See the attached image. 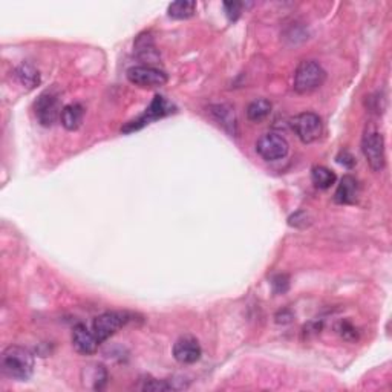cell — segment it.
Listing matches in <instances>:
<instances>
[{"instance_id": "6da1fadb", "label": "cell", "mask_w": 392, "mask_h": 392, "mask_svg": "<svg viewBox=\"0 0 392 392\" xmlns=\"http://www.w3.org/2000/svg\"><path fill=\"white\" fill-rule=\"evenodd\" d=\"M0 368L8 379L26 381L31 379L34 372V355L23 346L11 345L2 353Z\"/></svg>"}, {"instance_id": "7a4b0ae2", "label": "cell", "mask_w": 392, "mask_h": 392, "mask_svg": "<svg viewBox=\"0 0 392 392\" xmlns=\"http://www.w3.org/2000/svg\"><path fill=\"white\" fill-rule=\"evenodd\" d=\"M326 78L325 69L314 60L300 61L294 73V91L298 94H310L324 85Z\"/></svg>"}, {"instance_id": "3957f363", "label": "cell", "mask_w": 392, "mask_h": 392, "mask_svg": "<svg viewBox=\"0 0 392 392\" xmlns=\"http://www.w3.org/2000/svg\"><path fill=\"white\" fill-rule=\"evenodd\" d=\"M362 152L372 171L380 172L385 169V140H383V135L376 128L369 126L365 130L362 138Z\"/></svg>"}, {"instance_id": "277c9868", "label": "cell", "mask_w": 392, "mask_h": 392, "mask_svg": "<svg viewBox=\"0 0 392 392\" xmlns=\"http://www.w3.org/2000/svg\"><path fill=\"white\" fill-rule=\"evenodd\" d=\"M130 320L132 316L129 313H124V311H108V313H103L94 320L92 331L98 338V342L102 343L108 341V338L117 333L120 328L129 324Z\"/></svg>"}, {"instance_id": "5b68a950", "label": "cell", "mask_w": 392, "mask_h": 392, "mask_svg": "<svg viewBox=\"0 0 392 392\" xmlns=\"http://www.w3.org/2000/svg\"><path fill=\"white\" fill-rule=\"evenodd\" d=\"M291 128L296 132L298 138L310 145L322 135V120L313 112H302L291 120Z\"/></svg>"}, {"instance_id": "8992f818", "label": "cell", "mask_w": 392, "mask_h": 392, "mask_svg": "<svg viewBox=\"0 0 392 392\" xmlns=\"http://www.w3.org/2000/svg\"><path fill=\"white\" fill-rule=\"evenodd\" d=\"M128 80L138 87L145 89H154V87H161L167 83V74L164 71L154 68V66H132L128 69Z\"/></svg>"}, {"instance_id": "52a82bcc", "label": "cell", "mask_w": 392, "mask_h": 392, "mask_svg": "<svg viewBox=\"0 0 392 392\" xmlns=\"http://www.w3.org/2000/svg\"><path fill=\"white\" fill-rule=\"evenodd\" d=\"M290 146L287 140L278 133H265L256 142V152L265 161H278L287 157Z\"/></svg>"}, {"instance_id": "ba28073f", "label": "cell", "mask_w": 392, "mask_h": 392, "mask_svg": "<svg viewBox=\"0 0 392 392\" xmlns=\"http://www.w3.org/2000/svg\"><path fill=\"white\" fill-rule=\"evenodd\" d=\"M35 109V117H37L39 123L44 128H49L56 123L57 118H60V103H59V95L52 91L43 92L37 102L34 104Z\"/></svg>"}, {"instance_id": "9c48e42d", "label": "cell", "mask_w": 392, "mask_h": 392, "mask_svg": "<svg viewBox=\"0 0 392 392\" xmlns=\"http://www.w3.org/2000/svg\"><path fill=\"white\" fill-rule=\"evenodd\" d=\"M172 109H173V106H172L171 103H169L164 97L157 95V97L154 98V102L150 103L149 109H146L145 115H141V117H140L137 121L129 123L128 126L124 128L123 130H124V132L137 130V129H140V128H142V126H146V124H149L150 121H154V120H157V118H161V117H164V115L173 112Z\"/></svg>"}, {"instance_id": "30bf717a", "label": "cell", "mask_w": 392, "mask_h": 392, "mask_svg": "<svg viewBox=\"0 0 392 392\" xmlns=\"http://www.w3.org/2000/svg\"><path fill=\"white\" fill-rule=\"evenodd\" d=\"M201 345L198 343L195 337L184 336L178 338L173 345V357L176 362L183 365H192L201 359Z\"/></svg>"}, {"instance_id": "8fae6325", "label": "cell", "mask_w": 392, "mask_h": 392, "mask_svg": "<svg viewBox=\"0 0 392 392\" xmlns=\"http://www.w3.org/2000/svg\"><path fill=\"white\" fill-rule=\"evenodd\" d=\"M73 345L77 353L89 355L97 351L100 342H98L94 331H89L86 325L78 324L74 326L73 331Z\"/></svg>"}, {"instance_id": "7c38bea8", "label": "cell", "mask_w": 392, "mask_h": 392, "mask_svg": "<svg viewBox=\"0 0 392 392\" xmlns=\"http://www.w3.org/2000/svg\"><path fill=\"white\" fill-rule=\"evenodd\" d=\"M359 183L351 175H345L341 184L337 185V190L334 193V201L337 204H354L359 198Z\"/></svg>"}, {"instance_id": "4fadbf2b", "label": "cell", "mask_w": 392, "mask_h": 392, "mask_svg": "<svg viewBox=\"0 0 392 392\" xmlns=\"http://www.w3.org/2000/svg\"><path fill=\"white\" fill-rule=\"evenodd\" d=\"M210 112L215 120L224 128L230 135H236L238 133V124H236V115L231 106L228 104H215L210 106Z\"/></svg>"}, {"instance_id": "5bb4252c", "label": "cell", "mask_w": 392, "mask_h": 392, "mask_svg": "<svg viewBox=\"0 0 392 392\" xmlns=\"http://www.w3.org/2000/svg\"><path fill=\"white\" fill-rule=\"evenodd\" d=\"M83 117H85L83 106L78 103H71L61 109L60 121H61V124H63L65 129L77 130L80 126H82Z\"/></svg>"}, {"instance_id": "9a60e30c", "label": "cell", "mask_w": 392, "mask_h": 392, "mask_svg": "<svg viewBox=\"0 0 392 392\" xmlns=\"http://www.w3.org/2000/svg\"><path fill=\"white\" fill-rule=\"evenodd\" d=\"M135 51H137V56L141 60L147 61V63H154V61L158 60L157 48H155L152 37H150L149 34H142V35H140V37L137 39Z\"/></svg>"}, {"instance_id": "2e32d148", "label": "cell", "mask_w": 392, "mask_h": 392, "mask_svg": "<svg viewBox=\"0 0 392 392\" xmlns=\"http://www.w3.org/2000/svg\"><path fill=\"white\" fill-rule=\"evenodd\" d=\"M196 11V2H187V0H178V2H173L169 5V17L176 20H185L190 19V17L195 14Z\"/></svg>"}, {"instance_id": "e0dca14e", "label": "cell", "mask_w": 392, "mask_h": 392, "mask_svg": "<svg viewBox=\"0 0 392 392\" xmlns=\"http://www.w3.org/2000/svg\"><path fill=\"white\" fill-rule=\"evenodd\" d=\"M311 180H313V184L317 187V189H329L334 183H336V173L329 171V169L324 167V166H316L311 171Z\"/></svg>"}, {"instance_id": "ac0fdd59", "label": "cell", "mask_w": 392, "mask_h": 392, "mask_svg": "<svg viewBox=\"0 0 392 392\" xmlns=\"http://www.w3.org/2000/svg\"><path fill=\"white\" fill-rule=\"evenodd\" d=\"M271 112V103L269 100H264V98H259V100H255L247 108V117L248 120L259 123L264 118H267Z\"/></svg>"}, {"instance_id": "d6986e66", "label": "cell", "mask_w": 392, "mask_h": 392, "mask_svg": "<svg viewBox=\"0 0 392 392\" xmlns=\"http://www.w3.org/2000/svg\"><path fill=\"white\" fill-rule=\"evenodd\" d=\"M16 75L19 78V82L26 87H35L40 83V74L39 71H35L31 65H20L16 69Z\"/></svg>"}, {"instance_id": "ffe728a7", "label": "cell", "mask_w": 392, "mask_h": 392, "mask_svg": "<svg viewBox=\"0 0 392 392\" xmlns=\"http://www.w3.org/2000/svg\"><path fill=\"white\" fill-rule=\"evenodd\" d=\"M224 10L226 14L228 17L230 22H235L238 20V17L240 16V11H243V4L239 2H226L224 4Z\"/></svg>"}, {"instance_id": "44dd1931", "label": "cell", "mask_w": 392, "mask_h": 392, "mask_svg": "<svg viewBox=\"0 0 392 392\" xmlns=\"http://www.w3.org/2000/svg\"><path fill=\"white\" fill-rule=\"evenodd\" d=\"M271 285H273V290L274 293H285L288 290V278L285 274H278V276H274L273 281H271Z\"/></svg>"}]
</instances>
